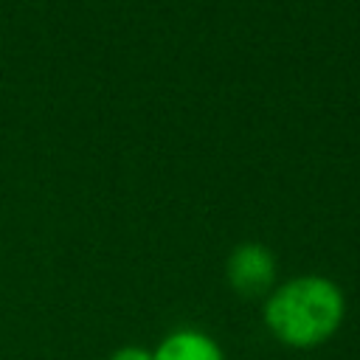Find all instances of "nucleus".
Returning a JSON list of instances; mask_svg holds the SVG:
<instances>
[{"label": "nucleus", "instance_id": "nucleus-1", "mask_svg": "<svg viewBox=\"0 0 360 360\" xmlns=\"http://www.w3.org/2000/svg\"><path fill=\"white\" fill-rule=\"evenodd\" d=\"M346 318L343 290L326 276H295L270 290L262 307L267 332L287 349H315Z\"/></svg>", "mask_w": 360, "mask_h": 360}, {"label": "nucleus", "instance_id": "nucleus-2", "mask_svg": "<svg viewBox=\"0 0 360 360\" xmlns=\"http://www.w3.org/2000/svg\"><path fill=\"white\" fill-rule=\"evenodd\" d=\"M225 273H228V284L239 295L245 298L270 295L273 281H276V259L264 245L245 242L228 256Z\"/></svg>", "mask_w": 360, "mask_h": 360}, {"label": "nucleus", "instance_id": "nucleus-3", "mask_svg": "<svg viewBox=\"0 0 360 360\" xmlns=\"http://www.w3.org/2000/svg\"><path fill=\"white\" fill-rule=\"evenodd\" d=\"M152 360H225V352L208 332L183 326L152 349Z\"/></svg>", "mask_w": 360, "mask_h": 360}, {"label": "nucleus", "instance_id": "nucleus-4", "mask_svg": "<svg viewBox=\"0 0 360 360\" xmlns=\"http://www.w3.org/2000/svg\"><path fill=\"white\" fill-rule=\"evenodd\" d=\"M110 360H152V352H146L141 346H121L110 354Z\"/></svg>", "mask_w": 360, "mask_h": 360}]
</instances>
